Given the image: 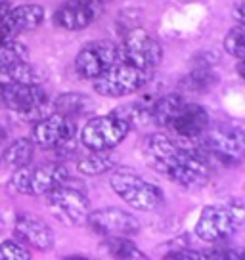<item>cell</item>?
I'll use <instances>...</instances> for the list:
<instances>
[{
  "label": "cell",
  "mask_w": 245,
  "mask_h": 260,
  "mask_svg": "<svg viewBox=\"0 0 245 260\" xmlns=\"http://www.w3.org/2000/svg\"><path fill=\"white\" fill-rule=\"evenodd\" d=\"M0 162H2V159H0Z\"/></svg>",
  "instance_id": "obj_35"
},
{
  "label": "cell",
  "mask_w": 245,
  "mask_h": 260,
  "mask_svg": "<svg viewBox=\"0 0 245 260\" xmlns=\"http://www.w3.org/2000/svg\"><path fill=\"white\" fill-rule=\"evenodd\" d=\"M0 2H2V0H0Z\"/></svg>",
  "instance_id": "obj_36"
},
{
  "label": "cell",
  "mask_w": 245,
  "mask_h": 260,
  "mask_svg": "<svg viewBox=\"0 0 245 260\" xmlns=\"http://www.w3.org/2000/svg\"><path fill=\"white\" fill-rule=\"evenodd\" d=\"M131 124L115 113L92 117L81 130V144L90 151H111L129 136Z\"/></svg>",
  "instance_id": "obj_8"
},
{
  "label": "cell",
  "mask_w": 245,
  "mask_h": 260,
  "mask_svg": "<svg viewBox=\"0 0 245 260\" xmlns=\"http://www.w3.org/2000/svg\"><path fill=\"white\" fill-rule=\"evenodd\" d=\"M75 132H77L75 119H69L66 115L54 111L33 122L31 142L42 149H57V147L69 146L75 138Z\"/></svg>",
  "instance_id": "obj_10"
},
{
  "label": "cell",
  "mask_w": 245,
  "mask_h": 260,
  "mask_svg": "<svg viewBox=\"0 0 245 260\" xmlns=\"http://www.w3.org/2000/svg\"><path fill=\"white\" fill-rule=\"evenodd\" d=\"M234 17H236V21L237 23H245V16H243V4L241 2H237L236 4V8H234Z\"/></svg>",
  "instance_id": "obj_29"
},
{
  "label": "cell",
  "mask_w": 245,
  "mask_h": 260,
  "mask_svg": "<svg viewBox=\"0 0 245 260\" xmlns=\"http://www.w3.org/2000/svg\"><path fill=\"white\" fill-rule=\"evenodd\" d=\"M86 226L90 228V232H94L96 236L102 237H131L140 232L138 218L134 214H131V212L117 209V207L90 211L88 218H86Z\"/></svg>",
  "instance_id": "obj_11"
},
{
  "label": "cell",
  "mask_w": 245,
  "mask_h": 260,
  "mask_svg": "<svg viewBox=\"0 0 245 260\" xmlns=\"http://www.w3.org/2000/svg\"><path fill=\"white\" fill-rule=\"evenodd\" d=\"M243 224V207L232 205H209L205 207L196 224V236L201 241L217 243L226 241Z\"/></svg>",
  "instance_id": "obj_5"
},
{
  "label": "cell",
  "mask_w": 245,
  "mask_h": 260,
  "mask_svg": "<svg viewBox=\"0 0 245 260\" xmlns=\"http://www.w3.org/2000/svg\"><path fill=\"white\" fill-rule=\"evenodd\" d=\"M14 236L31 249L50 251L56 243L54 230L33 214H19L14 222Z\"/></svg>",
  "instance_id": "obj_15"
},
{
  "label": "cell",
  "mask_w": 245,
  "mask_h": 260,
  "mask_svg": "<svg viewBox=\"0 0 245 260\" xmlns=\"http://www.w3.org/2000/svg\"><path fill=\"white\" fill-rule=\"evenodd\" d=\"M237 73H239V77L241 79H245V71H243V59H237Z\"/></svg>",
  "instance_id": "obj_31"
},
{
  "label": "cell",
  "mask_w": 245,
  "mask_h": 260,
  "mask_svg": "<svg viewBox=\"0 0 245 260\" xmlns=\"http://www.w3.org/2000/svg\"><path fill=\"white\" fill-rule=\"evenodd\" d=\"M161 59L163 46L146 29H132L131 32H127L122 44L119 46V61L144 71H156Z\"/></svg>",
  "instance_id": "obj_9"
},
{
  "label": "cell",
  "mask_w": 245,
  "mask_h": 260,
  "mask_svg": "<svg viewBox=\"0 0 245 260\" xmlns=\"http://www.w3.org/2000/svg\"><path fill=\"white\" fill-rule=\"evenodd\" d=\"M52 107L56 113L66 115L69 119H81V117L94 111V102L81 92H66V94H59L56 98Z\"/></svg>",
  "instance_id": "obj_17"
},
{
  "label": "cell",
  "mask_w": 245,
  "mask_h": 260,
  "mask_svg": "<svg viewBox=\"0 0 245 260\" xmlns=\"http://www.w3.org/2000/svg\"><path fill=\"white\" fill-rule=\"evenodd\" d=\"M144 157L154 171L186 189H201L211 178V165L205 161L197 138L154 132L144 140Z\"/></svg>",
  "instance_id": "obj_1"
},
{
  "label": "cell",
  "mask_w": 245,
  "mask_h": 260,
  "mask_svg": "<svg viewBox=\"0 0 245 260\" xmlns=\"http://www.w3.org/2000/svg\"><path fill=\"white\" fill-rule=\"evenodd\" d=\"M44 21V10L37 4H21L16 8H10L8 14L2 19V31L8 39H16L21 32L33 31Z\"/></svg>",
  "instance_id": "obj_16"
},
{
  "label": "cell",
  "mask_w": 245,
  "mask_h": 260,
  "mask_svg": "<svg viewBox=\"0 0 245 260\" xmlns=\"http://www.w3.org/2000/svg\"><path fill=\"white\" fill-rule=\"evenodd\" d=\"M100 4L92 0H66L54 12V23L66 31H82L96 21Z\"/></svg>",
  "instance_id": "obj_13"
},
{
  "label": "cell",
  "mask_w": 245,
  "mask_h": 260,
  "mask_svg": "<svg viewBox=\"0 0 245 260\" xmlns=\"http://www.w3.org/2000/svg\"><path fill=\"white\" fill-rule=\"evenodd\" d=\"M31 254L17 241H4L0 243V260H29Z\"/></svg>",
  "instance_id": "obj_27"
},
{
  "label": "cell",
  "mask_w": 245,
  "mask_h": 260,
  "mask_svg": "<svg viewBox=\"0 0 245 260\" xmlns=\"http://www.w3.org/2000/svg\"><path fill=\"white\" fill-rule=\"evenodd\" d=\"M221 77L209 65H199L180 81V88L192 94H207L219 86Z\"/></svg>",
  "instance_id": "obj_18"
},
{
  "label": "cell",
  "mask_w": 245,
  "mask_h": 260,
  "mask_svg": "<svg viewBox=\"0 0 245 260\" xmlns=\"http://www.w3.org/2000/svg\"><path fill=\"white\" fill-rule=\"evenodd\" d=\"M4 41H8V37H6V32L2 31V27H0V44H2Z\"/></svg>",
  "instance_id": "obj_32"
},
{
  "label": "cell",
  "mask_w": 245,
  "mask_h": 260,
  "mask_svg": "<svg viewBox=\"0 0 245 260\" xmlns=\"http://www.w3.org/2000/svg\"><path fill=\"white\" fill-rule=\"evenodd\" d=\"M165 258H169V260H199V258H203V252H197V251L194 252V251H188V249H178V251L165 254Z\"/></svg>",
  "instance_id": "obj_28"
},
{
  "label": "cell",
  "mask_w": 245,
  "mask_h": 260,
  "mask_svg": "<svg viewBox=\"0 0 245 260\" xmlns=\"http://www.w3.org/2000/svg\"><path fill=\"white\" fill-rule=\"evenodd\" d=\"M224 50L236 59H245V27L237 23L224 37Z\"/></svg>",
  "instance_id": "obj_25"
},
{
  "label": "cell",
  "mask_w": 245,
  "mask_h": 260,
  "mask_svg": "<svg viewBox=\"0 0 245 260\" xmlns=\"http://www.w3.org/2000/svg\"><path fill=\"white\" fill-rule=\"evenodd\" d=\"M119 61V46L111 41H94L82 46L75 57V71L82 79H96Z\"/></svg>",
  "instance_id": "obj_12"
},
{
  "label": "cell",
  "mask_w": 245,
  "mask_h": 260,
  "mask_svg": "<svg viewBox=\"0 0 245 260\" xmlns=\"http://www.w3.org/2000/svg\"><path fill=\"white\" fill-rule=\"evenodd\" d=\"M0 107L10 109L27 122H37L52 109L46 90L41 84H0Z\"/></svg>",
  "instance_id": "obj_2"
},
{
  "label": "cell",
  "mask_w": 245,
  "mask_h": 260,
  "mask_svg": "<svg viewBox=\"0 0 245 260\" xmlns=\"http://www.w3.org/2000/svg\"><path fill=\"white\" fill-rule=\"evenodd\" d=\"M184 104V98L182 94H165V96L157 98L151 102L149 106V117H151V122L161 126V128H167L171 119L174 117V113L178 111V107Z\"/></svg>",
  "instance_id": "obj_19"
},
{
  "label": "cell",
  "mask_w": 245,
  "mask_h": 260,
  "mask_svg": "<svg viewBox=\"0 0 245 260\" xmlns=\"http://www.w3.org/2000/svg\"><path fill=\"white\" fill-rule=\"evenodd\" d=\"M100 249H102V252H106L107 256H113V258H125V260L147 258L146 254L140 251L138 245L125 236L104 237V241L100 243Z\"/></svg>",
  "instance_id": "obj_20"
},
{
  "label": "cell",
  "mask_w": 245,
  "mask_h": 260,
  "mask_svg": "<svg viewBox=\"0 0 245 260\" xmlns=\"http://www.w3.org/2000/svg\"><path fill=\"white\" fill-rule=\"evenodd\" d=\"M209 124H211V119L207 109L199 104H190L184 100V104L178 107V111L174 113L167 128L174 134V138L190 140L201 136Z\"/></svg>",
  "instance_id": "obj_14"
},
{
  "label": "cell",
  "mask_w": 245,
  "mask_h": 260,
  "mask_svg": "<svg viewBox=\"0 0 245 260\" xmlns=\"http://www.w3.org/2000/svg\"><path fill=\"white\" fill-rule=\"evenodd\" d=\"M8 10H10V4L6 2V0H2V2H0V23H2L4 16L8 14Z\"/></svg>",
  "instance_id": "obj_30"
},
{
  "label": "cell",
  "mask_w": 245,
  "mask_h": 260,
  "mask_svg": "<svg viewBox=\"0 0 245 260\" xmlns=\"http://www.w3.org/2000/svg\"><path fill=\"white\" fill-rule=\"evenodd\" d=\"M48 211L54 218L67 228H79L86 224L90 212V199L81 189L59 184L46 193Z\"/></svg>",
  "instance_id": "obj_7"
},
{
  "label": "cell",
  "mask_w": 245,
  "mask_h": 260,
  "mask_svg": "<svg viewBox=\"0 0 245 260\" xmlns=\"http://www.w3.org/2000/svg\"><path fill=\"white\" fill-rule=\"evenodd\" d=\"M4 138H6V134H4V130H2V126H0V144L4 142Z\"/></svg>",
  "instance_id": "obj_33"
},
{
  "label": "cell",
  "mask_w": 245,
  "mask_h": 260,
  "mask_svg": "<svg viewBox=\"0 0 245 260\" xmlns=\"http://www.w3.org/2000/svg\"><path fill=\"white\" fill-rule=\"evenodd\" d=\"M203 258L209 260H241L243 258V252L237 247L226 245L224 241H217L211 251L203 252Z\"/></svg>",
  "instance_id": "obj_26"
},
{
  "label": "cell",
  "mask_w": 245,
  "mask_h": 260,
  "mask_svg": "<svg viewBox=\"0 0 245 260\" xmlns=\"http://www.w3.org/2000/svg\"><path fill=\"white\" fill-rule=\"evenodd\" d=\"M69 171L62 162H44L31 167L25 165L16 169L8 180V187L19 195H46L59 184H66Z\"/></svg>",
  "instance_id": "obj_4"
},
{
  "label": "cell",
  "mask_w": 245,
  "mask_h": 260,
  "mask_svg": "<svg viewBox=\"0 0 245 260\" xmlns=\"http://www.w3.org/2000/svg\"><path fill=\"white\" fill-rule=\"evenodd\" d=\"M92 2H98V4H102V2H109V0H92Z\"/></svg>",
  "instance_id": "obj_34"
},
{
  "label": "cell",
  "mask_w": 245,
  "mask_h": 260,
  "mask_svg": "<svg viewBox=\"0 0 245 260\" xmlns=\"http://www.w3.org/2000/svg\"><path fill=\"white\" fill-rule=\"evenodd\" d=\"M154 71H144L138 67H132L129 63L117 61L102 75H98L94 81V92L106 98H125L136 94L147 82L151 81Z\"/></svg>",
  "instance_id": "obj_6"
},
{
  "label": "cell",
  "mask_w": 245,
  "mask_h": 260,
  "mask_svg": "<svg viewBox=\"0 0 245 260\" xmlns=\"http://www.w3.org/2000/svg\"><path fill=\"white\" fill-rule=\"evenodd\" d=\"M29 61V48L16 39H8L0 44V67Z\"/></svg>",
  "instance_id": "obj_24"
},
{
  "label": "cell",
  "mask_w": 245,
  "mask_h": 260,
  "mask_svg": "<svg viewBox=\"0 0 245 260\" xmlns=\"http://www.w3.org/2000/svg\"><path fill=\"white\" fill-rule=\"evenodd\" d=\"M111 172V171H109ZM109 186L127 205L142 212L156 211L163 203V191L132 169H117L109 176Z\"/></svg>",
  "instance_id": "obj_3"
},
{
  "label": "cell",
  "mask_w": 245,
  "mask_h": 260,
  "mask_svg": "<svg viewBox=\"0 0 245 260\" xmlns=\"http://www.w3.org/2000/svg\"><path fill=\"white\" fill-rule=\"evenodd\" d=\"M33 153L35 144L31 142V138H17L6 147V151L2 155V161L8 169L16 171V169H21L25 165H29L31 159H33Z\"/></svg>",
  "instance_id": "obj_22"
},
{
  "label": "cell",
  "mask_w": 245,
  "mask_h": 260,
  "mask_svg": "<svg viewBox=\"0 0 245 260\" xmlns=\"http://www.w3.org/2000/svg\"><path fill=\"white\" fill-rule=\"evenodd\" d=\"M115 157L109 151H92L77 162V171L84 176H100L115 169Z\"/></svg>",
  "instance_id": "obj_23"
},
{
  "label": "cell",
  "mask_w": 245,
  "mask_h": 260,
  "mask_svg": "<svg viewBox=\"0 0 245 260\" xmlns=\"http://www.w3.org/2000/svg\"><path fill=\"white\" fill-rule=\"evenodd\" d=\"M41 84V73L29 61L0 67V84Z\"/></svg>",
  "instance_id": "obj_21"
}]
</instances>
